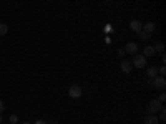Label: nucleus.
I'll return each mask as SVG.
<instances>
[{
    "label": "nucleus",
    "mask_w": 166,
    "mask_h": 124,
    "mask_svg": "<svg viewBox=\"0 0 166 124\" xmlns=\"http://www.w3.org/2000/svg\"><path fill=\"white\" fill-rule=\"evenodd\" d=\"M161 108H163V103L158 101V99H153V101L148 104L146 113H148V114H156V113H159V109H161Z\"/></svg>",
    "instance_id": "nucleus-1"
},
{
    "label": "nucleus",
    "mask_w": 166,
    "mask_h": 124,
    "mask_svg": "<svg viewBox=\"0 0 166 124\" xmlns=\"http://www.w3.org/2000/svg\"><path fill=\"white\" fill-rule=\"evenodd\" d=\"M131 63H133V68H145L146 66V58L143 56V55H133V60H131Z\"/></svg>",
    "instance_id": "nucleus-2"
},
{
    "label": "nucleus",
    "mask_w": 166,
    "mask_h": 124,
    "mask_svg": "<svg viewBox=\"0 0 166 124\" xmlns=\"http://www.w3.org/2000/svg\"><path fill=\"white\" fill-rule=\"evenodd\" d=\"M151 85H153V88H155V90H164L166 88V80H164V76H156L155 80H151L150 81Z\"/></svg>",
    "instance_id": "nucleus-3"
},
{
    "label": "nucleus",
    "mask_w": 166,
    "mask_h": 124,
    "mask_svg": "<svg viewBox=\"0 0 166 124\" xmlns=\"http://www.w3.org/2000/svg\"><path fill=\"white\" fill-rule=\"evenodd\" d=\"M81 93H83V90H81V86H78V85H72L68 88V96L70 98H80L81 96Z\"/></svg>",
    "instance_id": "nucleus-4"
},
{
    "label": "nucleus",
    "mask_w": 166,
    "mask_h": 124,
    "mask_svg": "<svg viewBox=\"0 0 166 124\" xmlns=\"http://www.w3.org/2000/svg\"><path fill=\"white\" fill-rule=\"evenodd\" d=\"M124 53H128V55H136L138 53V45L135 43V41H130V43H126V46H124Z\"/></svg>",
    "instance_id": "nucleus-5"
},
{
    "label": "nucleus",
    "mask_w": 166,
    "mask_h": 124,
    "mask_svg": "<svg viewBox=\"0 0 166 124\" xmlns=\"http://www.w3.org/2000/svg\"><path fill=\"white\" fill-rule=\"evenodd\" d=\"M120 68H121V71H123V73H131V70H133V63L130 61V60H121Z\"/></svg>",
    "instance_id": "nucleus-6"
},
{
    "label": "nucleus",
    "mask_w": 166,
    "mask_h": 124,
    "mask_svg": "<svg viewBox=\"0 0 166 124\" xmlns=\"http://www.w3.org/2000/svg\"><path fill=\"white\" fill-rule=\"evenodd\" d=\"M130 28H131L135 33H138V32H141V28H143V23L140 20H131L130 22Z\"/></svg>",
    "instance_id": "nucleus-7"
},
{
    "label": "nucleus",
    "mask_w": 166,
    "mask_h": 124,
    "mask_svg": "<svg viewBox=\"0 0 166 124\" xmlns=\"http://www.w3.org/2000/svg\"><path fill=\"white\" fill-rule=\"evenodd\" d=\"M141 30L151 35L153 32L156 30V25H155V23H153V22H146V23H143V28H141Z\"/></svg>",
    "instance_id": "nucleus-8"
},
{
    "label": "nucleus",
    "mask_w": 166,
    "mask_h": 124,
    "mask_svg": "<svg viewBox=\"0 0 166 124\" xmlns=\"http://www.w3.org/2000/svg\"><path fill=\"white\" fill-rule=\"evenodd\" d=\"M156 75H158V68L156 66H150V68L146 70V76H148V80H150V81L155 80Z\"/></svg>",
    "instance_id": "nucleus-9"
},
{
    "label": "nucleus",
    "mask_w": 166,
    "mask_h": 124,
    "mask_svg": "<svg viewBox=\"0 0 166 124\" xmlns=\"http://www.w3.org/2000/svg\"><path fill=\"white\" fill-rule=\"evenodd\" d=\"M145 124H159V119L156 117V114H148L145 117Z\"/></svg>",
    "instance_id": "nucleus-10"
},
{
    "label": "nucleus",
    "mask_w": 166,
    "mask_h": 124,
    "mask_svg": "<svg viewBox=\"0 0 166 124\" xmlns=\"http://www.w3.org/2000/svg\"><path fill=\"white\" fill-rule=\"evenodd\" d=\"M155 53H156V51H155V48H153V46H150V45L143 48V56H145V58H150V56L155 55Z\"/></svg>",
    "instance_id": "nucleus-11"
},
{
    "label": "nucleus",
    "mask_w": 166,
    "mask_h": 124,
    "mask_svg": "<svg viewBox=\"0 0 166 124\" xmlns=\"http://www.w3.org/2000/svg\"><path fill=\"white\" fill-rule=\"evenodd\" d=\"M7 32H8V25H7V23H2V22H0V37L7 35Z\"/></svg>",
    "instance_id": "nucleus-12"
},
{
    "label": "nucleus",
    "mask_w": 166,
    "mask_h": 124,
    "mask_svg": "<svg viewBox=\"0 0 166 124\" xmlns=\"http://www.w3.org/2000/svg\"><path fill=\"white\" fill-rule=\"evenodd\" d=\"M138 37L141 38V40H150V33H146V32H143V30H141V32H138Z\"/></svg>",
    "instance_id": "nucleus-13"
},
{
    "label": "nucleus",
    "mask_w": 166,
    "mask_h": 124,
    "mask_svg": "<svg viewBox=\"0 0 166 124\" xmlns=\"http://www.w3.org/2000/svg\"><path fill=\"white\" fill-rule=\"evenodd\" d=\"M153 48H155V51H158V53H163L164 51V45L163 43H156Z\"/></svg>",
    "instance_id": "nucleus-14"
},
{
    "label": "nucleus",
    "mask_w": 166,
    "mask_h": 124,
    "mask_svg": "<svg viewBox=\"0 0 166 124\" xmlns=\"http://www.w3.org/2000/svg\"><path fill=\"white\" fill-rule=\"evenodd\" d=\"M8 121H10V124H19V116H17V114H12V116L8 117Z\"/></svg>",
    "instance_id": "nucleus-15"
},
{
    "label": "nucleus",
    "mask_w": 166,
    "mask_h": 124,
    "mask_svg": "<svg viewBox=\"0 0 166 124\" xmlns=\"http://www.w3.org/2000/svg\"><path fill=\"white\" fill-rule=\"evenodd\" d=\"M159 114H161V116H159V119H161V121H164V119H166V111H164V108H161V109H159Z\"/></svg>",
    "instance_id": "nucleus-16"
},
{
    "label": "nucleus",
    "mask_w": 166,
    "mask_h": 124,
    "mask_svg": "<svg viewBox=\"0 0 166 124\" xmlns=\"http://www.w3.org/2000/svg\"><path fill=\"white\" fill-rule=\"evenodd\" d=\"M158 75H159V76H164V75H166V68H164V66L158 68Z\"/></svg>",
    "instance_id": "nucleus-17"
},
{
    "label": "nucleus",
    "mask_w": 166,
    "mask_h": 124,
    "mask_svg": "<svg viewBox=\"0 0 166 124\" xmlns=\"http://www.w3.org/2000/svg\"><path fill=\"white\" fill-rule=\"evenodd\" d=\"M158 101H161V103H163V101H166V94H164V91H163L161 94H159V98H158Z\"/></svg>",
    "instance_id": "nucleus-18"
},
{
    "label": "nucleus",
    "mask_w": 166,
    "mask_h": 124,
    "mask_svg": "<svg viewBox=\"0 0 166 124\" xmlns=\"http://www.w3.org/2000/svg\"><path fill=\"white\" fill-rule=\"evenodd\" d=\"M3 109H5V104H3V101H2V99H0V114L3 113Z\"/></svg>",
    "instance_id": "nucleus-19"
},
{
    "label": "nucleus",
    "mask_w": 166,
    "mask_h": 124,
    "mask_svg": "<svg viewBox=\"0 0 166 124\" xmlns=\"http://www.w3.org/2000/svg\"><path fill=\"white\" fill-rule=\"evenodd\" d=\"M35 124H48L45 119H38V121H35Z\"/></svg>",
    "instance_id": "nucleus-20"
},
{
    "label": "nucleus",
    "mask_w": 166,
    "mask_h": 124,
    "mask_svg": "<svg viewBox=\"0 0 166 124\" xmlns=\"http://www.w3.org/2000/svg\"><path fill=\"white\" fill-rule=\"evenodd\" d=\"M118 56L123 58V56H124V50H118Z\"/></svg>",
    "instance_id": "nucleus-21"
},
{
    "label": "nucleus",
    "mask_w": 166,
    "mask_h": 124,
    "mask_svg": "<svg viewBox=\"0 0 166 124\" xmlns=\"http://www.w3.org/2000/svg\"><path fill=\"white\" fill-rule=\"evenodd\" d=\"M22 124H30V122H27V121H25V122H22Z\"/></svg>",
    "instance_id": "nucleus-22"
},
{
    "label": "nucleus",
    "mask_w": 166,
    "mask_h": 124,
    "mask_svg": "<svg viewBox=\"0 0 166 124\" xmlns=\"http://www.w3.org/2000/svg\"><path fill=\"white\" fill-rule=\"evenodd\" d=\"M2 119H3V117H2V116H0V122H2Z\"/></svg>",
    "instance_id": "nucleus-23"
},
{
    "label": "nucleus",
    "mask_w": 166,
    "mask_h": 124,
    "mask_svg": "<svg viewBox=\"0 0 166 124\" xmlns=\"http://www.w3.org/2000/svg\"><path fill=\"white\" fill-rule=\"evenodd\" d=\"M106 2H110V0H106Z\"/></svg>",
    "instance_id": "nucleus-24"
},
{
    "label": "nucleus",
    "mask_w": 166,
    "mask_h": 124,
    "mask_svg": "<svg viewBox=\"0 0 166 124\" xmlns=\"http://www.w3.org/2000/svg\"><path fill=\"white\" fill-rule=\"evenodd\" d=\"M0 124H3V122H0Z\"/></svg>",
    "instance_id": "nucleus-25"
}]
</instances>
